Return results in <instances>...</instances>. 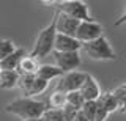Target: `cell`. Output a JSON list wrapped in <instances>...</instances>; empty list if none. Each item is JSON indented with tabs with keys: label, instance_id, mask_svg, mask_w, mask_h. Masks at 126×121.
I'll return each mask as SVG.
<instances>
[{
	"label": "cell",
	"instance_id": "6da1fadb",
	"mask_svg": "<svg viewBox=\"0 0 126 121\" xmlns=\"http://www.w3.org/2000/svg\"><path fill=\"white\" fill-rule=\"evenodd\" d=\"M46 108H47V104L43 102V101H36V99H32V97H19V99L8 102L5 110L25 121V120L41 118L43 113L46 112Z\"/></svg>",
	"mask_w": 126,
	"mask_h": 121
},
{
	"label": "cell",
	"instance_id": "7a4b0ae2",
	"mask_svg": "<svg viewBox=\"0 0 126 121\" xmlns=\"http://www.w3.org/2000/svg\"><path fill=\"white\" fill-rule=\"evenodd\" d=\"M55 36H57V30H55V14L50 21V24L44 27L39 32L36 42L33 46V50L30 52V58H43L46 55H49L50 52H54V42H55Z\"/></svg>",
	"mask_w": 126,
	"mask_h": 121
},
{
	"label": "cell",
	"instance_id": "3957f363",
	"mask_svg": "<svg viewBox=\"0 0 126 121\" xmlns=\"http://www.w3.org/2000/svg\"><path fill=\"white\" fill-rule=\"evenodd\" d=\"M82 49L93 60H115L117 58V54L113 52L112 46L109 44V41L104 36L98 38V40H94L92 42L82 44Z\"/></svg>",
	"mask_w": 126,
	"mask_h": 121
},
{
	"label": "cell",
	"instance_id": "277c9868",
	"mask_svg": "<svg viewBox=\"0 0 126 121\" xmlns=\"http://www.w3.org/2000/svg\"><path fill=\"white\" fill-rule=\"evenodd\" d=\"M57 11L58 13H63L66 16L76 19L79 22H90L93 21L92 16H90V11L87 3L79 2V0H66V2H58L57 3Z\"/></svg>",
	"mask_w": 126,
	"mask_h": 121
},
{
	"label": "cell",
	"instance_id": "5b68a950",
	"mask_svg": "<svg viewBox=\"0 0 126 121\" xmlns=\"http://www.w3.org/2000/svg\"><path fill=\"white\" fill-rule=\"evenodd\" d=\"M84 79H85V72H79V71L66 72V74L58 77V82L55 85V91L63 93V94L79 91L82 83H84Z\"/></svg>",
	"mask_w": 126,
	"mask_h": 121
},
{
	"label": "cell",
	"instance_id": "8992f818",
	"mask_svg": "<svg viewBox=\"0 0 126 121\" xmlns=\"http://www.w3.org/2000/svg\"><path fill=\"white\" fill-rule=\"evenodd\" d=\"M101 36H102V25L94 21H90V22H80L79 24L74 38L80 44H85V42H92Z\"/></svg>",
	"mask_w": 126,
	"mask_h": 121
},
{
	"label": "cell",
	"instance_id": "52a82bcc",
	"mask_svg": "<svg viewBox=\"0 0 126 121\" xmlns=\"http://www.w3.org/2000/svg\"><path fill=\"white\" fill-rule=\"evenodd\" d=\"M54 60H55V66L58 69H62L63 74L77 69L82 63L79 52H55L54 50Z\"/></svg>",
	"mask_w": 126,
	"mask_h": 121
},
{
	"label": "cell",
	"instance_id": "ba28073f",
	"mask_svg": "<svg viewBox=\"0 0 126 121\" xmlns=\"http://www.w3.org/2000/svg\"><path fill=\"white\" fill-rule=\"evenodd\" d=\"M79 24H80V22L76 21V19L66 16V14H63V13L55 11V30H57V33L74 38L76 36Z\"/></svg>",
	"mask_w": 126,
	"mask_h": 121
},
{
	"label": "cell",
	"instance_id": "9c48e42d",
	"mask_svg": "<svg viewBox=\"0 0 126 121\" xmlns=\"http://www.w3.org/2000/svg\"><path fill=\"white\" fill-rule=\"evenodd\" d=\"M79 93L82 94L84 101H98V97L101 96L99 85H98L96 80L87 72H85V79H84V83H82Z\"/></svg>",
	"mask_w": 126,
	"mask_h": 121
},
{
	"label": "cell",
	"instance_id": "30bf717a",
	"mask_svg": "<svg viewBox=\"0 0 126 121\" xmlns=\"http://www.w3.org/2000/svg\"><path fill=\"white\" fill-rule=\"evenodd\" d=\"M80 47H82V44L76 38L60 35V33H57V36H55V42H54L55 52H79Z\"/></svg>",
	"mask_w": 126,
	"mask_h": 121
},
{
	"label": "cell",
	"instance_id": "8fae6325",
	"mask_svg": "<svg viewBox=\"0 0 126 121\" xmlns=\"http://www.w3.org/2000/svg\"><path fill=\"white\" fill-rule=\"evenodd\" d=\"M24 49H16L11 55H8L5 60L0 61V71H16L21 60L24 58Z\"/></svg>",
	"mask_w": 126,
	"mask_h": 121
},
{
	"label": "cell",
	"instance_id": "7c38bea8",
	"mask_svg": "<svg viewBox=\"0 0 126 121\" xmlns=\"http://www.w3.org/2000/svg\"><path fill=\"white\" fill-rule=\"evenodd\" d=\"M35 76L38 77V79L44 80V82H49L52 79H57V77L63 76V71L62 69H58L57 66H52V65H43L38 68V71Z\"/></svg>",
	"mask_w": 126,
	"mask_h": 121
},
{
	"label": "cell",
	"instance_id": "4fadbf2b",
	"mask_svg": "<svg viewBox=\"0 0 126 121\" xmlns=\"http://www.w3.org/2000/svg\"><path fill=\"white\" fill-rule=\"evenodd\" d=\"M39 68V65L36 63V60L35 58H30V57H24L21 60V63H19L17 69H16V72L19 74V76H35Z\"/></svg>",
	"mask_w": 126,
	"mask_h": 121
},
{
	"label": "cell",
	"instance_id": "5bb4252c",
	"mask_svg": "<svg viewBox=\"0 0 126 121\" xmlns=\"http://www.w3.org/2000/svg\"><path fill=\"white\" fill-rule=\"evenodd\" d=\"M17 82H19V74L16 71H0V88L11 90L17 87Z\"/></svg>",
	"mask_w": 126,
	"mask_h": 121
},
{
	"label": "cell",
	"instance_id": "9a60e30c",
	"mask_svg": "<svg viewBox=\"0 0 126 121\" xmlns=\"http://www.w3.org/2000/svg\"><path fill=\"white\" fill-rule=\"evenodd\" d=\"M98 102L104 107V110L107 113H112L118 108V102L112 93H101V96L98 97Z\"/></svg>",
	"mask_w": 126,
	"mask_h": 121
},
{
	"label": "cell",
	"instance_id": "2e32d148",
	"mask_svg": "<svg viewBox=\"0 0 126 121\" xmlns=\"http://www.w3.org/2000/svg\"><path fill=\"white\" fill-rule=\"evenodd\" d=\"M47 88V82L38 79L36 76H35V80L32 82V85L29 88L24 91V94H25V97H30V96H36V94H41L43 91Z\"/></svg>",
	"mask_w": 126,
	"mask_h": 121
},
{
	"label": "cell",
	"instance_id": "e0dca14e",
	"mask_svg": "<svg viewBox=\"0 0 126 121\" xmlns=\"http://www.w3.org/2000/svg\"><path fill=\"white\" fill-rule=\"evenodd\" d=\"M66 105V94L54 91L47 99V108H63Z\"/></svg>",
	"mask_w": 126,
	"mask_h": 121
},
{
	"label": "cell",
	"instance_id": "ac0fdd59",
	"mask_svg": "<svg viewBox=\"0 0 126 121\" xmlns=\"http://www.w3.org/2000/svg\"><path fill=\"white\" fill-rule=\"evenodd\" d=\"M80 112L84 113V116L88 121H94V116H96V101H85Z\"/></svg>",
	"mask_w": 126,
	"mask_h": 121
},
{
	"label": "cell",
	"instance_id": "d6986e66",
	"mask_svg": "<svg viewBox=\"0 0 126 121\" xmlns=\"http://www.w3.org/2000/svg\"><path fill=\"white\" fill-rule=\"evenodd\" d=\"M84 97H82V94L79 91H73V93H68L66 94V104L73 105L76 110H80L82 105H84Z\"/></svg>",
	"mask_w": 126,
	"mask_h": 121
},
{
	"label": "cell",
	"instance_id": "ffe728a7",
	"mask_svg": "<svg viewBox=\"0 0 126 121\" xmlns=\"http://www.w3.org/2000/svg\"><path fill=\"white\" fill-rule=\"evenodd\" d=\"M41 120L43 121H63V112L62 108H46Z\"/></svg>",
	"mask_w": 126,
	"mask_h": 121
},
{
	"label": "cell",
	"instance_id": "44dd1931",
	"mask_svg": "<svg viewBox=\"0 0 126 121\" xmlns=\"http://www.w3.org/2000/svg\"><path fill=\"white\" fill-rule=\"evenodd\" d=\"M14 50H16V47H14L13 41H10V40H0V61L5 60L8 55H11Z\"/></svg>",
	"mask_w": 126,
	"mask_h": 121
},
{
	"label": "cell",
	"instance_id": "7402d4cb",
	"mask_svg": "<svg viewBox=\"0 0 126 121\" xmlns=\"http://www.w3.org/2000/svg\"><path fill=\"white\" fill-rule=\"evenodd\" d=\"M62 112H63V121H73V120H74V116H76V113H77L79 110H76L73 105L66 104L65 107L62 108Z\"/></svg>",
	"mask_w": 126,
	"mask_h": 121
},
{
	"label": "cell",
	"instance_id": "603a6c76",
	"mask_svg": "<svg viewBox=\"0 0 126 121\" xmlns=\"http://www.w3.org/2000/svg\"><path fill=\"white\" fill-rule=\"evenodd\" d=\"M35 80V76H19V82H17V87L25 91L27 88L32 85V82Z\"/></svg>",
	"mask_w": 126,
	"mask_h": 121
},
{
	"label": "cell",
	"instance_id": "cb8c5ba5",
	"mask_svg": "<svg viewBox=\"0 0 126 121\" xmlns=\"http://www.w3.org/2000/svg\"><path fill=\"white\" fill-rule=\"evenodd\" d=\"M109 116V113L104 110V107L96 101V116H94V121H106V118Z\"/></svg>",
	"mask_w": 126,
	"mask_h": 121
},
{
	"label": "cell",
	"instance_id": "d4e9b609",
	"mask_svg": "<svg viewBox=\"0 0 126 121\" xmlns=\"http://www.w3.org/2000/svg\"><path fill=\"white\" fill-rule=\"evenodd\" d=\"M120 25H125L126 27V10H125V13L115 21V27H120Z\"/></svg>",
	"mask_w": 126,
	"mask_h": 121
},
{
	"label": "cell",
	"instance_id": "484cf974",
	"mask_svg": "<svg viewBox=\"0 0 126 121\" xmlns=\"http://www.w3.org/2000/svg\"><path fill=\"white\" fill-rule=\"evenodd\" d=\"M73 121H88V120H87L85 116H84V113L79 110V112L76 113V116H74V120H73Z\"/></svg>",
	"mask_w": 126,
	"mask_h": 121
},
{
	"label": "cell",
	"instance_id": "4316f807",
	"mask_svg": "<svg viewBox=\"0 0 126 121\" xmlns=\"http://www.w3.org/2000/svg\"><path fill=\"white\" fill-rule=\"evenodd\" d=\"M120 108H121V112H123V113H126V101L120 105Z\"/></svg>",
	"mask_w": 126,
	"mask_h": 121
},
{
	"label": "cell",
	"instance_id": "83f0119b",
	"mask_svg": "<svg viewBox=\"0 0 126 121\" xmlns=\"http://www.w3.org/2000/svg\"><path fill=\"white\" fill-rule=\"evenodd\" d=\"M25 121H43L41 118H35V120H25Z\"/></svg>",
	"mask_w": 126,
	"mask_h": 121
},
{
	"label": "cell",
	"instance_id": "f1b7e54d",
	"mask_svg": "<svg viewBox=\"0 0 126 121\" xmlns=\"http://www.w3.org/2000/svg\"><path fill=\"white\" fill-rule=\"evenodd\" d=\"M121 87H123V88H125V90H126V83H125V85H121Z\"/></svg>",
	"mask_w": 126,
	"mask_h": 121
}]
</instances>
